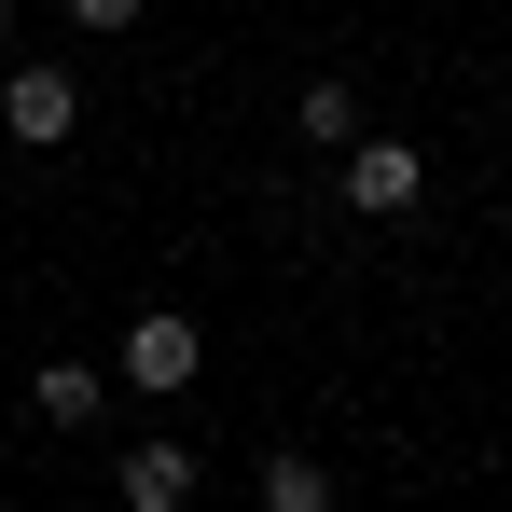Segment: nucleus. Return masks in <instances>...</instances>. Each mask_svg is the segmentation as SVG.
<instances>
[{
	"mask_svg": "<svg viewBox=\"0 0 512 512\" xmlns=\"http://www.w3.org/2000/svg\"><path fill=\"white\" fill-rule=\"evenodd\" d=\"M111 374H125L139 402H180V388L208 374V333H194L180 305H139V319H125V346H111Z\"/></svg>",
	"mask_w": 512,
	"mask_h": 512,
	"instance_id": "f257e3e1",
	"label": "nucleus"
},
{
	"mask_svg": "<svg viewBox=\"0 0 512 512\" xmlns=\"http://www.w3.org/2000/svg\"><path fill=\"white\" fill-rule=\"evenodd\" d=\"M416 194H429V153H416V139H346V208H360V222H402Z\"/></svg>",
	"mask_w": 512,
	"mask_h": 512,
	"instance_id": "f03ea898",
	"label": "nucleus"
},
{
	"mask_svg": "<svg viewBox=\"0 0 512 512\" xmlns=\"http://www.w3.org/2000/svg\"><path fill=\"white\" fill-rule=\"evenodd\" d=\"M0 125H14L28 153H56V139L84 125V84H70V70H14V84H0Z\"/></svg>",
	"mask_w": 512,
	"mask_h": 512,
	"instance_id": "7ed1b4c3",
	"label": "nucleus"
},
{
	"mask_svg": "<svg viewBox=\"0 0 512 512\" xmlns=\"http://www.w3.org/2000/svg\"><path fill=\"white\" fill-rule=\"evenodd\" d=\"M111 485H125V512H180V499H194V443H125Z\"/></svg>",
	"mask_w": 512,
	"mask_h": 512,
	"instance_id": "20e7f679",
	"label": "nucleus"
},
{
	"mask_svg": "<svg viewBox=\"0 0 512 512\" xmlns=\"http://www.w3.org/2000/svg\"><path fill=\"white\" fill-rule=\"evenodd\" d=\"M97 402H111L97 360H42V388H28V416H42V429H97Z\"/></svg>",
	"mask_w": 512,
	"mask_h": 512,
	"instance_id": "39448f33",
	"label": "nucleus"
},
{
	"mask_svg": "<svg viewBox=\"0 0 512 512\" xmlns=\"http://www.w3.org/2000/svg\"><path fill=\"white\" fill-rule=\"evenodd\" d=\"M291 125H305L319 153H346V139H360V97L346 84H291Z\"/></svg>",
	"mask_w": 512,
	"mask_h": 512,
	"instance_id": "423d86ee",
	"label": "nucleus"
},
{
	"mask_svg": "<svg viewBox=\"0 0 512 512\" xmlns=\"http://www.w3.org/2000/svg\"><path fill=\"white\" fill-rule=\"evenodd\" d=\"M263 512H333V471L319 457H263Z\"/></svg>",
	"mask_w": 512,
	"mask_h": 512,
	"instance_id": "0eeeda50",
	"label": "nucleus"
},
{
	"mask_svg": "<svg viewBox=\"0 0 512 512\" xmlns=\"http://www.w3.org/2000/svg\"><path fill=\"white\" fill-rule=\"evenodd\" d=\"M153 0H70V28H139Z\"/></svg>",
	"mask_w": 512,
	"mask_h": 512,
	"instance_id": "6e6552de",
	"label": "nucleus"
},
{
	"mask_svg": "<svg viewBox=\"0 0 512 512\" xmlns=\"http://www.w3.org/2000/svg\"><path fill=\"white\" fill-rule=\"evenodd\" d=\"M0 28H14V0H0Z\"/></svg>",
	"mask_w": 512,
	"mask_h": 512,
	"instance_id": "1a4fd4ad",
	"label": "nucleus"
}]
</instances>
